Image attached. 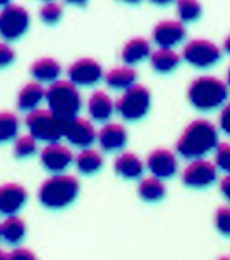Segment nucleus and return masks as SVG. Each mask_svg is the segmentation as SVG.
<instances>
[{
  "label": "nucleus",
  "mask_w": 230,
  "mask_h": 260,
  "mask_svg": "<svg viewBox=\"0 0 230 260\" xmlns=\"http://www.w3.org/2000/svg\"><path fill=\"white\" fill-rule=\"evenodd\" d=\"M45 101H47L48 109L63 120L77 117L82 109V96H80L78 86L74 85L69 78L67 80L58 78L50 83L47 93H45Z\"/></svg>",
  "instance_id": "20e7f679"
},
{
  "label": "nucleus",
  "mask_w": 230,
  "mask_h": 260,
  "mask_svg": "<svg viewBox=\"0 0 230 260\" xmlns=\"http://www.w3.org/2000/svg\"><path fill=\"white\" fill-rule=\"evenodd\" d=\"M176 10L182 22H193L202 16V4L198 0H176Z\"/></svg>",
  "instance_id": "cd10ccee"
},
{
  "label": "nucleus",
  "mask_w": 230,
  "mask_h": 260,
  "mask_svg": "<svg viewBox=\"0 0 230 260\" xmlns=\"http://www.w3.org/2000/svg\"><path fill=\"white\" fill-rule=\"evenodd\" d=\"M19 131V118L15 112H0V144H5L11 139H16Z\"/></svg>",
  "instance_id": "bb28decb"
},
{
  "label": "nucleus",
  "mask_w": 230,
  "mask_h": 260,
  "mask_svg": "<svg viewBox=\"0 0 230 260\" xmlns=\"http://www.w3.org/2000/svg\"><path fill=\"white\" fill-rule=\"evenodd\" d=\"M0 258H10V252H5V251H0Z\"/></svg>",
  "instance_id": "ea45409f"
},
{
  "label": "nucleus",
  "mask_w": 230,
  "mask_h": 260,
  "mask_svg": "<svg viewBox=\"0 0 230 260\" xmlns=\"http://www.w3.org/2000/svg\"><path fill=\"white\" fill-rule=\"evenodd\" d=\"M10 258H21V260H32L36 258L34 252L31 249H26V247H16L10 252Z\"/></svg>",
  "instance_id": "f704fd0d"
},
{
  "label": "nucleus",
  "mask_w": 230,
  "mask_h": 260,
  "mask_svg": "<svg viewBox=\"0 0 230 260\" xmlns=\"http://www.w3.org/2000/svg\"><path fill=\"white\" fill-rule=\"evenodd\" d=\"M214 225L221 235L230 236V206H219L216 209Z\"/></svg>",
  "instance_id": "2f4dec72"
},
{
  "label": "nucleus",
  "mask_w": 230,
  "mask_h": 260,
  "mask_svg": "<svg viewBox=\"0 0 230 260\" xmlns=\"http://www.w3.org/2000/svg\"><path fill=\"white\" fill-rule=\"evenodd\" d=\"M78 191L80 182L77 177L64 173H56L43 180L39 187L37 197L45 208L63 209L74 203V200L78 197Z\"/></svg>",
  "instance_id": "7ed1b4c3"
},
{
  "label": "nucleus",
  "mask_w": 230,
  "mask_h": 260,
  "mask_svg": "<svg viewBox=\"0 0 230 260\" xmlns=\"http://www.w3.org/2000/svg\"><path fill=\"white\" fill-rule=\"evenodd\" d=\"M45 2H47V0H45Z\"/></svg>",
  "instance_id": "c03bdc74"
},
{
  "label": "nucleus",
  "mask_w": 230,
  "mask_h": 260,
  "mask_svg": "<svg viewBox=\"0 0 230 260\" xmlns=\"http://www.w3.org/2000/svg\"><path fill=\"white\" fill-rule=\"evenodd\" d=\"M151 99V91L147 86L134 83L115 101V112L126 121H137L147 115L152 103Z\"/></svg>",
  "instance_id": "423d86ee"
},
{
  "label": "nucleus",
  "mask_w": 230,
  "mask_h": 260,
  "mask_svg": "<svg viewBox=\"0 0 230 260\" xmlns=\"http://www.w3.org/2000/svg\"><path fill=\"white\" fill-rule=\"evenodd\" d=\"M67 4H72V5H83V4H87L88 0H66Z\"/></svg>",
  "instance_id": "58836bf2"
},
{
  "label": "nucleus",
  "mask_w": 230,
  "mask_h": 260,
  "mask_svg": "<svg viewBox=\"0 0 230 260\" xmlns=\"http://www.w3.org/2000/svg\"><path fill=\"white\" fill-rule=\"evenodd\" d=\"M74 163L78 169V173H82L85 176L96 174L99 169L104 166V156L96 149L91 147H85L82 152H78V155L74 158Z\"/></svg>",
  "instance_id": "b1692460"
},
{
  "label": "nucleus",
  "mask_w": 230,
  "mask_h": 260,
  "mask_svg": "<svg viewBox=\"0 0 230 260\" xmlns=\"http://www.w3.org/2000/svg\"><path fill=\"white\" fill-rule=\"evenodd\" d=\"M64 138L78 149L91 147L98 139V131L93 125V121L82 117H74L64 121Z\"/></svg>",
  "instance_id": "9b49d317"
},
{
  "label": "nucleus",
  "mask_w": 230,
  "mask_h": 260,
  "mask_svg": "<svg viewBox=\"0 0 230 260\" xmlns=\"http://www.w3.org/2000/svg\"><path fill=\"white\" fill-rule=\"evenodd\" d=\"M64 121L50 109H34L26 112L24 123L27 131L42 142H56L64 138Z\"/></svg>",
  "instance_id": "39448f33"
},
{
  "label": "nucleus",
  "mask_w": 230,
  "mask_h": 260,
  "mask_svg": "<svg viewBox=\"0 0 230 260\" xmlns=\"http://www.w3.org/2000/svg\"><path fill=\"white\" fill-rule=\"evenodd\" d=\"M137 195L141 200L149 201V203H155L160 201L166 197V187L163 184V179L151 176L142 179L139 185H137Z\"/></svg>",
  "instance_id": "a878e982"
},
{
  "label": "nucleus",
  "mask_w": 230,
  "mask_h": 260,
  "mask_svg": "<svg viewBox=\"0 0 230 260\" xmlns=\"http://www.w3.org/2000/svg\"><path fill=\"white\" fill-rule=\"evenodd\" d=\"M144 161L133 152H122L113 161V171L123 179H137L144 173Z\"/></svg>",
  "instance_id": "aec40b11"
},
{
  "label": "nucleus",
  "mask_w": 230,
  "mask_h": 260,
  "mask_svg": "<svg viewBox=\"0 0 230 260\" xmlns=\"http://www.w3.org/2000/svg\"><path fill=\"white\" fill-rule=\"evenodd\" d=\"M187 29L181 19H165L160 21L152 30L154 42L160 48H175L186 40Z\"/></svg>",
  "instance_id": "ddd939ff"
},
{
  "label": "nucleus",
  "mask_w": 230,
  "mask_h": 260,
  "mask_svg": "<svg viewBox=\"0 0 230 260\" xmlns=\"http://www.w3.org/2000/svg\"><path fill=\"white\" fill-rule=\"evenodd\" d=\"M217 144H219V131L214 123L205 118H197L189 123L181 133L176 142V152L186 160H195L214 152Z\"/></svg>",
  "instance_id": "f257e3e1"
},
{
  "label": "nucleus",
  "mask_w": 230,
  "mask_h": 260,
  "mask_svg": "<svg viewBox=\"0 0 230 260\" xmlns=\"http://www.w3.org/2000/svg\"><path fill=\"white\" fill-rule=\"evenodd\" d=\"M11 0H0V7H5L7 4H10Z\"/></svg>",
  "instance_id": "79ce46f5"
},
{
  "label": "nucleus",
  "mask_w": 230,
  "mask_h": 260,
  "mask_svg": "<svg viewBox=\"0 0 230 260\" xmlns=\"http://www.w3.org/2000/svg\"><path fill=\"white\" fill-rule=\"evenodd\" d=\"M67 78L77 86H95L104 78V71L96 59L80 58L69 66Z\"/></svg>",
  "instance_id": "9d476101"
},
{
  "label": "nucleus",
  "mask_w": 230,
  "mask_h": 260,
  "mask_svg": "<svg viewBox=\"0 0 230 260\" xmlns=\"http://www.w3.org/2000/svg\"><path fill=\"white\" fill-rule=\"evenodd\" d=\"M149 59H151V66L155 72L169 74L181 64L182 56L179 53H176L172 48H160L158 47V50L152 51Z\"/></svg>",
  "instance_id": "393cba45"
},
{
  "label": "nucleus",
  "mask_w": 230,
  "mask_h": 260,
  "mask_svg": "<svg viewBox=\"0 0 230 260\" xmlns=\"http://www.w3.org/2000/svg\"><path fill=\"white\" fill-rule=\"evenodd\" d=\"M146 166L152 176L160 179H171L178 173L176 153L168 149H155L147 155Z\"/></svg>",
  "instance_id": "2eb2a0df"
},
{
  "label": "nucleus",
  "mask_w": 230,
  "mask_h": 260,
  "mask_svg": "<svg viewBox=\"0 0 230 260\" xmlns=\"http://www.w3.org/2000/svg\"><path fill=\"white\" fill-rule=\"evenodd\" d=\"M45 93H47V88H45L40 82L34 80L26 83L19 89L18 98H16V106L21 112H31L34 109L40 107V104L45 101Z\"/></svg>",
  "instance_id": "a211bd4d"
},
{
  "label": "nucleus",
  "mask_w": 230,
  "mask_h": 260,
  "mask_svg": "<svg viewBox=\"0 0 230 260\" xmlns=\"http://www.w3.org/2000/svg\"><path fill=\"white\" fill-rule=\"evenodd\" d=\"M151 54H152L151 42L146 40L144 37H134L123 45L120 56L125 64L134 66L146 61L147 58H151Z\"/></svg>",
  "instance_id": "6ab92c4d"
},
{
  "label": "nucleus",
  "mask_w": 230,
  "mask_h": 260,
  "mask_svg": "<svg viewBox=\"0 0 230 260\" xmlns=\"http://www.w3.org/2000/svg\"><path fill=\"white\" fill-rule=\"evenodd\" d=\"M227 85L230 86V69H228V72H227Z\"/></svg>",
  "instance_id": "37998d69"
},
{
  "label": "nucleus",
  "mask_w": 230,
  "mask_h": 260,
  "mask_svg": "<svg viewBox=\"0 0 230 260\" xmlns=\"http://www.w3.org/2000/svg\"><path fill=\"white\" fill-rule=\"evenodd\" d=\"M128 131L120 123H104L98 131V144L104 152H119L126 145Z\"/></svg>",
  "instance_id": "dca6fc26"
},
{
  "label": "nucleus",
  "mask_w": 230,
  "mask_h": 260,
  "mask_svg": "<svg viewBox=\"0 0 230 260\" xmlns=\"http://www.w3.org/2000/svg\"><path fill=\"white\" fill-rule=\"evenodd\" d=\"M214 165L225 174L230 173V142H219L214 149Z\"/></svg>",
  "instance_id": "c756f323"
},
{
  "label": "nucleus",
  "mask_w": 230,
  "mask_h": 260,
  "mask_svg": "<svg viewBox=\"0 0 230 260\" xmlns=\"http://www.w3.org/2000/svg\"><path fill=\"white\" fill-rule=\"evenodd\" d=\"M74 153L69 147L63 145L60 141L47 142L40 152V161L43 168L51 174L64 173L66 169L74 163Z\"/></svg>",
  "instance_id": "f8f14e48"
},
{
  "label": "nucleus",
  "mask_w": 230,
  "mask_h": 260,
  "mask_svg": "<svg viewBox=\"0 0 230 260\" xmlns=\"http://www.w3.org/2000/svg\"><path fill=\"white\" fill-rule=\"evenodd\" d=\"M189 103L202 112H211L222 107L228 99V85L211 75L197 77L187 89Z\"/></svg>",
  "instance_id": "f03ea898"
},
{
  "label": "nucleus",
  "mask_w": 230,
  "mask_h": 260,
  "mask_svg": "<svg viewBox=\"0 0 230 260\" xmlns=\"http://www.w3.org/2000/svg\"><path fill=\"white\" fill-rule=\"evenodd\" d=\"M182 59L197 69H206L221 59L222 50L211 40L192 39L182 48Z\"/></svg>",
  "instance_id": "6e6552de"
},
{
  "label": "nucleus",
  "mask_w": 230,
  "mask_h": 260,
  "mask_svg": "<svg viewBox=\"0 0 230 260\" xmlns=\"http://www.w3.org/2000/svg\"><path fill=\"white\" fill-rule=\"evenodd\" d=\"M15 58H16V53L7 43V40L5 42H0V67L10 66L11 62L15 61Z\"/></svg>",
  "instance_id": "473e14b6"
},
{
  "label": "nucleus",
  "mask_w": 230,
  "mask_h": 260,
  "mask_svg": "<svg viewBox=\"0 0 230 260\" xmlns=\"http://www.w3.org/2000/svg\"><path fill=\"white\" fill-rule=\"evenodd\" d=\"M136 80H137V74L128 64L112 67L109 72L104 74L106 85L112 89H117V91H125L126 88L133 86Z\"/></svg>",
  "instance_id": "412c9836"
},
{
  "label": "nucleus",
  "mask_w": 230,
  "mask_h": 260,
  "mask_svg": "<svg viewBox=\"0 0 230 260\" xmlns=\"http://www.w3.org/2000/svg\"><path fill=\"white\" fill-rule=\"evenodd\" d=\"M219 188H221V193L222 197L230 203V173L225 174L221 180V184H219Z\"/></svg>",
  "instance_id": "c9c22d12"
},
{
  "label": "nucleus",
  "mask_w": 230,
  "mask_h": 260,
  "mask_svg": "<svg viewBox=\"0 0 230 260\" xmlns=\"http://www.w3.org/2000/svg\"><path fill=\"white\" fill-rule=\"evenodd\" d=\"M87 109L93 121L107 123L115 114V101L109 96V93L102 91V89H96L88 98Z\"/></svg>",
  "instance_id": "f3484780"
},
{
  "label": "nucleus",
  "mask_w": 230,
  "mask_h": 260,
  "mask_svg": "<svg viewBox=\"0 0 230 260\" xmlns=\"http://www.w3.org/2000/svg\"><path fill=\"white\" fill-rule=\"evenodd\" d=\"M63 16V8L58 2H53V0H47L45 5L40 8V19L47 24H56L58 21Z\"/></svg>",
  "instance_id": "7c9ffc66"
},
{
  "label": "nucleus",
  "mask_w": 230,
  "mask_h": 260,
  "mask_svg": "<svg viewBox=\"0 0 230 260\" xmlns=\"http://www.w3.org/2000/svg\"><path fill=\"white\" fill-rule=\"evenodd\" d=\"M224 50H225V53H228L230 54V34L225 37V40H224Z\"/></svg>",
  "instance_id": "4c0bfd02"
},
{
  "label": "nucleus",
  "mask_w": 230,
  "mask_h": 260,
  "mask_svg": "<svg viewBox=\"0 0 230 260\" xmlns=\"http://www.w3.org/2000/svg\"><path fill=\"white\" fill-rule=\"evenodd\" d=\"M37 152V139L31 133L16 136V141L13 145V155L16 158H27Z\"/></svg>",
  "instance_id": "c85d7f7f"
},
{
  "label": "nucleus",
  "mask_w": 230,
  "mask_h": 260,
  "mask_svg": "<svg viewBox=\"0 0 230 260\" xmlns=\"http://www.w3.org/2000/svg\"><path fill=\"white\" fill-rule=\"evenodd\" d=\"M27 232L24 219H21L16 214L5 216L4 222L0 223V238L8 244H19L24 240Z\"/></svg>",
  "instance_id": "5701e85b"
},
{
  "label": "nucleus",
  "mask_w": 230,
  "mask_h": 260,
  "mask_svg": "<svg viewBox=\"0 0 230 260\" xmlns=\"http://www.w3.org/2000/svg\"><path fill=\"white\" fill-rule=\"evenodd\" d=\"M27 188L18 182H5L0 185V214H18L27 201Z\"/></svg>",
  "instance_id": "4468645a"
},
{
  "label": "nucleus",
  "mask_w": 230,
  "mask_h": 260,
  "mask_svg": "<svg viewBox=\"0 0 230 260\" xmlns=\"http://www.w3.org/2000/svg\"><path fill=\"white\" fill-rule=\"evenodd\" d=\"M63 67L54 58H40L31 66V75L40 83H53L61 77Z\"/></svg>",
  "instance_id": "4be33fe9"
},
{
  "label": "nucleus",
  "mask_w": 230,
  "mask_h": 260,
  "mask_svg": "<svg viewBox=\"0 0 230 260\" xmlns=\"http://www.w3.org/2000/svg\"><path fill=\"white\" fill-rule=\"evenodd\" d=\"M31 24L29 11L18 4H7L0 10V37L11 42L26 34Z\"/></svg>",
  "instance_id": "0eeeda50"
},
{
  "label": "nucleus",
  "mask_w": 230,
  "mask_h": 260,
  "mask_svg": "<svg viewBox=\"0 0 230 260\" xmlns=\"http://www.w3.org/2000/svg\"><path fill=\"white\" fill-rule=\"evenodd\" d=\"M151 4H155V5H168L171 2H175V0H149Z\"/></svg>",
  "instance_id": "e433bc0d"
},
{
  "label": "nucleus",
  "mask_w": 230,
  "mask_h": 260,
  "mask_svg": "<svg viewBox=\"0 0 230 260\" xmlns=\"http://www.w3.org/2000/svg\"><path fill=\"white\" fill-rule=\"evenodd\" d=\"M219 128L230 138V103H225L219 114Z\"/></svg>",
  "instance_id": "72a5a7b5"
},
{
  "label": "nucleus",
  "mask_w": 230,
  "mask_h": 260,
  "mask_svg": "<svg viewBox=\"0 0 230 260\" xmlns=\"http://www.w3.org/2000/svg\"><path fill=\"white\" fill-rule=\"evenodd\" d=\"M122 2H125V4H137V2H141V0H122Z\"/></svg>",
  "instance_id": "a19ab883"
},
{
  "label": "nucleus",
  "mask_w": 230,
  "mask_h": 260,
  "mask_svg": "<svg viewBox=\"0 0 230 260\" xmlns=\"http://www.w3.org/2000/svg\"><path fill=\"white\" fill-rule=\"evenodd\" d=\"M182 182L189 188H208L217 180V166L206 158H195L184 168Z\"/></svg>",
  "instance_id": "1a4fd4ad"
}]
</instances>
